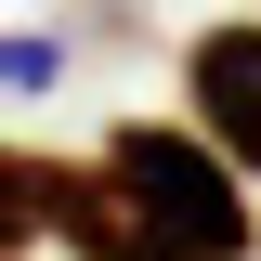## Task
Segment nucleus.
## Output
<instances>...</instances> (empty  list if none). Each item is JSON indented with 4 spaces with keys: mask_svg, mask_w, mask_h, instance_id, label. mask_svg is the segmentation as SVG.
Wrapping results in <instances>:
<instances>
[{
    "mask_svg": "<svg viewBox=\"0 0 261 261\" xmlns=\"http://www.w3.org/2000/svg\"><path fill=\"white\" fill-rule=\"evenodd\" d=\"M183 118L261 183V27H248V13H222V27L183 39Z\"/></svg>",
    "mask_w": 261,
    "mask_h": 261,
    "instance_id": "obj_2",
    "label": "nucleus"
},
{
    "mask_svg": "<svg viewBox=\"0 0 261 261\" xmlns=\"http://www.w3.org/2000/svg\"><path fill=\"white\" fill-rule=\"evenodd\" d=\"M53 248H65V261H196V248H170V235L130 209V183H118V170H65Z\"/></svg>",
    "mask_w": 261,
    "mask_h": 261,
    "instance_id": "obj_3",
    "label": "nucleus"
},
{
    "mask_svg": "<svg viewBox=\"0 0 261 261\" xmlns=\"http://www.w3.org/2000/svg\"><path fill=\"white\" fill-rule=\"evenodd\" d=\"M105 170L130 183V209L170 235V248H196V261H248L261 248V222H248V170L209 144V130H157V118H118L105 130Z\"/></svg>",
    "mask_w": 261,
    "mask_h": 261,
    "instance_id": "obj_1",
    "label": "nucleus"
},
{
    "mask_svg": "<svg viewBox=\"0 0 261 261\" xmlns=\"http://www.w3.org/2000/svg\"><path fill=\"white\" fill-rule=\"evenodd\" d=\"M53 209H65V170L27 157V144H0V261L53 248Z\"/></svg>",
    "mask_w": 261,
    "mask_h": 261,
    "instance_id": "obj_4",
    "label": "nucleus"
},
{
    "mask_svg": "<svg viewBox=\"0 0 261 261\" xmlns=\"http://www.w3.org/2000/svg\"><path fill=\"white\" fill-rule=\"evenodd\" d=\"M65 79V39H0V92H53Z\"/></svg>",
    "mask_w": 261,
    "mask_h": 261,
    "instance_id": "obj_5",
    "label": "nucleus"
}]
</instances>
